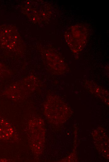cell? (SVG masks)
I'll return each instance as SVG.
<instances>
[{"mask_svg": "<svg viewBox=\"0 0 109 162\" xmlns=\"http://www.w3.org/2000/svg\"><path fill=\"white\" fill-rule=\"evenodd\" d=\"M79 26L78 28L76 26V31L75 28H71L70 29V31L69 30L66 34L65 37L67 39V41L70 45V46L73 47L75 44V50H80L81 47L83 46L86 41V35L85 31H83L82 29H80Z\"/></svg>", "mask_w": 109, "mask_h": 162, "instance_id": "7a4b0ae2", "label": "cell"}, {"mask_svg": "<svg viewBox=\"0 0 109 162\" xmlns=\"http://www.w3.org/2000/svg\"><path fill=\"white\" fill-rule=\"evenodd\" d=\"M5 69L0 63V78L6 73Z\"/></svg>", "mask_w": 109, "mask_h": 162, "instance_id": "277c9868", "label": "cell"}, {"mask_svg": "<svg viewBox=\"0 0 109 162\" xmlns=\"http://www.w3.org/2000/svg\"><path fill=\"white\" fill-rule=\"evenodd\" d=\"M37 84V79L34 76H28L10 85L6 90L7 94L16 98L26 91L34 89Z\"/></svg>", "mask_w": 109, "mask_h": 162, "instance_id": "6da1fadb", "label": "cell"}, {"mask_svg": "<svg viewBox=\"0 0 109 162\" xmlns=\"http://www.w3.org/2000/svg\"><path fill=\"white\" fill-rule=\"evenodd\" d=\"M13 132L12 126L0 117V136L4 139H8Z\"/></svg>", "mask_w": 109, "mask_h": 162, "instance_id": "3957f363", "label": "cell"}]
</instances>
